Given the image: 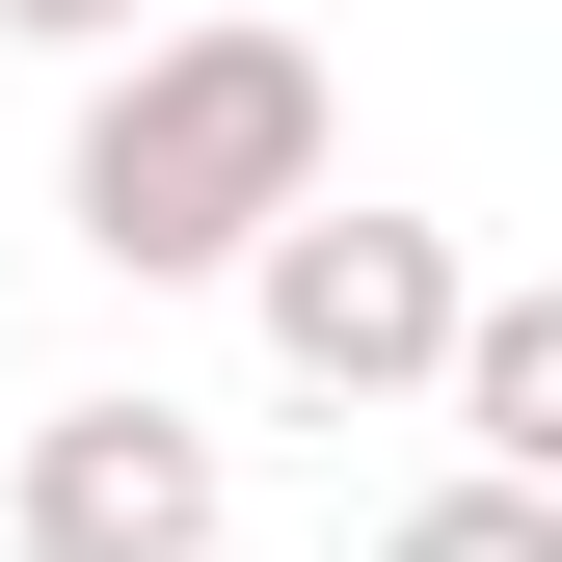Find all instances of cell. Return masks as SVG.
<instances>
[{"label":"cell","instance_id":"3957f363","mask_svg":"<svg viewBox=\"0 0 562 562\" xmlns=\"http://www.w3.org/2000/svg\"><path fill=\"white\" fill-rule=\"evenodd\" d=\"M27 536H54V562H134V536H215V456H188L161 402H81V429L27 456Z\"/></svg>","mask_w":562,"mask_h":562},{"label":"cell","instance_id":"7a4b0ae2","mask_svg":"<svg viewBox=\"0 0 562 562\" xmlns=\"http://www.w3.org/2000/svg\"><path fill=\"white\" fill-rule=\"evenodd\" d=\"M241 268H268V375H322V402H402L456 348V241L429 215H268Z\"/></svg>","mask_w":562,"mask_h":562},{"label":"cell","instance_id":"5b68a950","mask_svg":"<svg viewBox=\"0 0 562 562\" xmlns=\"http://www.w3.org/2000/svg\"><path fill=\"white\" fill-rule=\"evenodd\" d=\"M0 27H54V54H134V0H0Z\"/></svg>","mask_w":562,"mask_h":562},{"label":"cell","instance_id":"6da1fadb","mask_svg":"<svg viewBox=\"0 0 562 562\" xmlns=\"http://www.w3.org/2000/svg\"><path fill=\"white\" fill-rule=\"evenodd\" d=\"M268 215H322V54L295 27H134L81 108V241L108 268H241Z\"/></svg>","mask_w":562,"mask_h":562},{"label":"cell","instance_id":"277c9868","mask_svg":"<svg viewBox=\"0 0 562 562\" xmlns=\"http://www.w3.org/2000/svg\"><path fill=\"white\" fill-rule=\"evenodd\" d=\"M429 375H456L482 482H562V322H536V295H456V348H429Z\"/></svg>","mask_w":562,"mask_h":562}]
</instances>
